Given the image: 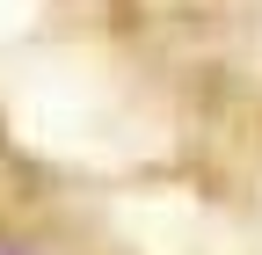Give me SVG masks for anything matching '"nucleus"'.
I'll list each match as a JSON object with an SVG mask.
<instances>
[{"instance_id":"obj_1","label":"nucleus","mask_w":262,"mask_h":255,"mask_svg":"<svg viewBox=\"0 0 262 255\" xmlns=\"http://www.w3.org/2000/svg\"><path fill=\"white\" fill-rule=\"evenodd\" d=\"M0 255H15V241H8V233H0Z\"/></svg>"}]
</instances>
